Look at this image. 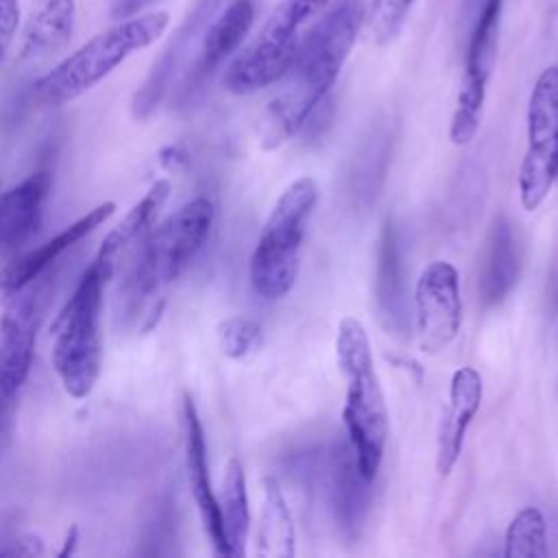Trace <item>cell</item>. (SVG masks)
<instances>
[{
  "mask_svg": "<svg viewBox=\"0 0 558 558\" xmlns=\"http://www.w3.org/2000/svg\"><path fill=\"white\" fill-rule=\"evenodd\" d=\"M366 22L362 0H331L305 28L296 59L288 72L290 85L257 120L262 150H277L307 124L336 85Z\"/></svg>",
  "mask_w": 558,
  "mask_h": 558,
  "instance_id": "1",
  "label": "cell"
},
{
  "mask_svg": "<svg viewBox=\"0 0 558 558\" xmlns=\"http://www.w3.org/2000/svg\"><path fill=\"white\" fill-rule=\"evenodd\" d=\"M336 360L347 381L342 423L362 477L373 484L388 440V408L375 371L371 340L364 325L342 316L336 329Z\"/></svg>",
  "mask_w": 558,
  "mask_h": 558,
  "instance_id": "2",
  "label": "cell"
},
{
  "mask_svg": "<svg viewBox=\"0 0 558 558\" xmlns=\"http://www.w3.org/2000/svg\"><path fill=\"white\" fill-rule=\"evenodd\" d=\"M168 22V11H148L105 28L46 72L33 87V100L39 107H61L81 98L131 54L153 46Z\"/></svg>",
  "mask_w": 558,
  "mask_h": 558,
  "instance_id": "3",
  "label": "cell"
},
{
  "mask_svg": "<svg viewBox=\"0 0 558 558\" xmlns=\"http://www.w3.org/2000/svg\"><path fill=\"white\" fill-rule=\"evenodd\" d=\"M113 272L96 259L52 320V368L72 399L92 395L102 366V290Z\"/></svg>",
  "mask_w": 558,
  "mask_h": 558,
  "instance_id": "4",
  "label": "cell"
},
{
  "mask_svg": "<svg viewBox=\"0 0 558 558\" xmlns=\"http://www.w3.org/2000/svg\"><path fill=\"white\" fill-rule=\"evenodd\" d=\"M318 201L312 177L294 179L275 201L248 262L251 288L266 301L283 299L296 283L307 222Z\"/></svg>",
  "mask_w": 558,
  "mask_h": 558,
  "instance_id": "5",
  "label": "cell"
},
{
  "mask_svg": "<svg viewBox=\"0 0 558 558\" xmlns=\"http://www.w3.org/2000/svg\"><path fill=\"white\" fill-rule=\"evenodd\" d=\"M331 0H281L251 44L229 63L222 76L227 92L248 96L288 76L303 33Z\"/></svg>",
  "mask_w": 558,
  "mask_h": 558,
  "instance_id": "6",
  "label": "cell"
},
{
  "mask_svg": "<svg viewBox=\"0 0 558 558\" xmlns=\"http://www.w3.org/2000/svg\"><path fill=\"white\" fill-rule=\"evenodd\" d=\"M214 222V205L196 196L157 225L129 272L126 290L133 301L161 294L203 248Z\"/></svg>",
  "mask_w": 558,
  "mask_h": 558,
  "instance_id": "7",
  "label": "cell"
},
{
  "mask_svg": "<svg viewBox=\"0 0 558 558\" xmlns=\"http://www.w3.org/2000/svg\"><path fill=\"white\" fill-rule=\"evenodd\" d=\"M558 179V65L545 68L527 98L525 150L519 166V203L536 211Z\"/></svg>",
  "mask_w": 558,
  "mask_h": 558,
  "instance_id": "8",
  "label": "cell"
},
{
  "mask_svg": "<svg viewBox=\"0 0 558 558\" xmlns=\"http://www.w3.org/2000/svg\"><path fill=\"white\" fill-rule=\"evenodd\" d=\"M504 15V0H482L471 26L464 72L456 96V107L449 124V140L456 146H466L477 135L486 102L488 81L497 59V41Z\"/></svg>",
  "mask_w": 558,
  "mask_h": 558,
  "instance_id": "9",
  "label": "cell"
},
{
  "mask_svg": "<svg viewBox=\"0 0 558 558\" xmlns=\"http://www.w3.org/2000/svg\"><path fill=\"white\" fill-rule=\"evenodd\" d=\"M416 336L423 353L447 349L462 325V296L458 268L447 259L429 262L414 286Z\"/></svg>",
  "mask_w": 558,
  "mask_h": 558,
  "instance_id": "10",
  "label": "cell"
},
{
  "mask_svg": "<svg viewBox=\"0 0 558 558\" xmlns=\"http://www.w3.org/2000/svg\"><path fill=\"white\" fill-rule=\"evenodd\" d=\"M0 314V395L17 399L35 351L37 327L44 310L39 279L9 294Z\"/></svg>",
  "mask_w": 558,
  "mask_h": 558,
  "instance_id": "11",
  "label": "cell"
},
{
  "mask_svg": "<svg viewBox=\"0 0 558 558\" xmlns=\"http://www.w3.org/2000/svg\"><path fill=\"white\" fill-rule=\"evenodd\" d=\"M484 397V381L480 371L473 366H460L449 379L447 408L438 423L436 436V471L440 477H447L460 460L466 432L480 412Z\"/></svg>",
  "mask_w": 558,
  "mask_h": 558,
  "instance_id": "12",
  "label": "cell"
},
{
  "mask_svg": "<svg viewBox=\"0 0 558 558\" xmlns=\"http://www.w3.org/2000/svg\"><path fill=\"white\" fill-rule=\"evenodd\" d=\"M113 211H116L113 201L100 203L98 207L89 209L85 216L68 225L63 231H59L54 238L46 240L41 246L11 259L4 268H0V301L22 290L24 286L33 283L35 279H39L70 246H74L87 233H92L102 222H107L113 216Z\"/></svg>",
  "mask_w": 558,
  "mask_h": 558,
  "instance_id": "13",
  "label": "cell"
},
{
  "mask_svg": "<svg viewBox=\"0 0 558 558\" xmlns=\"http://www.w3.org/2000/svg\"><path fill=\"white\" fill-rule=\"evenodd\" d=\"M183 434H185V469H187V482H190L194 504L198 508L203 527L214 545V551L227 558V543H225L220 512H218V497L211 488V477H209L205 432L198 418V410L190 395L183 397Z\"/></svg>",
  "mask_w": 558,
  "mask_h": 558,
  "instance_id": "14",
  "label": "cell"
},
{
  "mask_svg": "<svg viewBox=\"0 0 558 558\" xmlns=\"http://www.w3.org/2000/svg\"><path fill=\"white\" fill-rule=\"evenodd\" d=\"M50 187V170H37L0 194V253H13L31 240L41 225Z\"/></svg>",
  "mask_w": 558,
  "mask_h": 558,
  "instance_id": "15",
  "label": "cell"
},
{
  "mask_svg": "<svg viewBox=\"0 0 558 558\" xmlns=\"http://www.w3.org/2000/svg\"><path fill=\"white\" fill-rule=\"evenodd\" d=\"M255 22V4L251 0H231L220 15L207 26L198 54L187 72L185 89L201 85L220 63H225L246 39Z\"/></svg>",
  "mask_w": 558,
  "mask_h": 558,
  "instance_id": "16",
  "label": "cell"
},
{
  "mask_svg": "<svg viewBox=\"0 0 558 558\" xmlns=\"http://www.w3.org/2000/svg\"><path fill=\"white\" fill-rule=\"evenodd\" d=\"M521 244L506 216L493 220L480 270V296L486 305L501 303L519 281Z\"/></svg>",
  "mask_w": 558,
  "mask_h": 558,
  "instance_id": "17",
  "label": "cell"
},
{
  "mask_svg": "<svg viewBox=\"0 0 558 558\" xmlns=\"http://www.w3.org/2000/svg\"><path fill=\"white\" fill-rule=\"evenodd\" d=\"M74 0H31L20 61H44L61 52L74 35Z\"/></svg>",
  "mask_w": 558,
  "mask_h": 558,
  "instance_id": "18",
  "label": "cell"
},
{
  "mask_svg": "<svg viewBox=\"0 0 558 558\" xmlns=\"http://www.w3.org/2000/svg\"><path fill=\"white\" fill-rule=\"evenodd\" d=\"M375 299L381 320L390 329H401L405 323V292H403V266L395 222L388 218L381 225L377 246V272H375Z\"/></svg>",
  "mask_w": 558,
  "mask_h": 558,
  "instance_id": "19",
  "label": "cell"
},
{
  "mask_svg": "<svg viewBox=\"0 0 558 558\" xmlns=\"http://www.w3.org/2000/svg\"><path fill=\"white\" fill-rule=\"evenodd\" d=\"M168 196H170V183L166 179H157L148 187V192L131 207V211L107 233L94 259L113 272L120 251L135 244L153 227Z\"/></svg>",
  "mask_w": 558,
  "mask_h": 558,
  "instance_id": "20",
  "label": "cell"
},
{
  "mask_svg": "<svg viewBox=\"0 0 558 558\" xmlns=\"http://www.w3.org/2000/svg\"><path fill=\"white\" fill-rule=\"evenodd\" d=\"M216 497H218L222 534L227 543V558H242L246 554V541L251 532V512H248L246 477L238 458H231L227 462L220 495Z\"/></svg>",
  "mask_w": 558,
  "mask_h": 558,
  "instance_id": "21",
  "label": "cell"
},
{
  "mask_svg": "<svg viewBox=\"0 0 558 558\" xmlns=\"http://www.w3.org/2000/svg\"><path fill=\"white\" fill-rule=\"evenodd\" d=\"M262 493L255 554L259 558H292L296 554V534L281 486L277 480L266 477Z\"/></svg>",
  "mask_w": 558,
  "mask_h": 558,
  "instance_id": "22",
  "label": "cell"
},
{
  "mask_svg": "<svg viewBox=\"0 0 558 558\" xmlns=\"http://www.w3.org/2000/svg\"><path fill=\"white\" fill-rule=\"evenodd\" d=\"M333 480H331V495H333V510L338 521L344 527H355L362 521V512L366 506V486H371L355 462V456L349 447H340L333 453Z\"/></svg>",
  "mask_w": 558,
  "mask_h": 558,
  "instance_id": "23",
  "label": "cell"
},
{
  "mask_svg": "<svg viewBox=\"0 0 558 558\" xmlns=\"http://www.w3.org/2000/svg\"><path fill=\"white\" fill-rule=\"evenodd\" d=\"M549 554L547 525L538 508H521L506 527L504 556L506 558H545Z\"/></svg>",
  "mask_w": 558,
  "mask_h": 558,
  "instance_id": "24",
  "label": "cell"
},
{
  "mask_svg": "<svg viewBox=\"0 0 558 558\" xmlns=\"http://www.w3.org/2000/svg\"><path fill=\"white\" fill-rule=\"evenodd\" d=\"M216 336H218V347L222 355L231 360H240L259 349L262 325L248 316H229L220 320Z\"/></svg>",
  "mask_w": 558,
  "mask_h": 558,
  "instance_id": "25",
  "label": "cell"
},
{
  "mask_svg": "<svg viewBox=\"0 0 558 558\" xmlns=\"http://www.w3.org/2000/svg\"><path fill=\"white\" fill-rule=\"evenodd\" d=\"M414 0H371L366 7V26L373 39L384 46L390 44L403 28V22Z\"/></svg>",
  "mask_w": 558,
  "mask_h": 558,
  "instance_id": "26",
  "label": "cell"
},
{
  "mask_svg": "<svg viewBox=\"0 0 558 558\" xmlns=\"http://www.w3.org/2000/svg\"><path fill=\"white\" fill-rule=\"evenodd\" d=\"M20 26V0H0V68Z\"/></svg>",
  "mask_w": 558,
  "mask_h": 558,
  "instance_id": "27",
  "label": "cell"
},
{
  "mask_svg": "<svg viewBox=\"0 0 558 558\" xmlns=\"http://www.w3.org/2000/svg\"><path fill=\"white\" fill-rule=\"evenodd\" d=\"M44 554H46L44 538L33 532L20 534L17 538L11 541L7 549H0V556H44Z\"/></svg>",
  "mask_w": 558,
  "mask_h": 558,
  "instance_id": "28",
  "label": "cell"
},
{
  "mask_svg": "<svg viewBox=\"0 0 558 558\" xmlns=\"http://www.w3.org/2000/svg\"><path fill=\"white\" fill-rule=\"evenodd\" d=\"M159 161H161V166H163L166 170L179 172V170H183V168L187 166V153H185L181 146L170 144V146H166V148L159 153Z\"/></svg>",
  "mask_w": 558,
  "mask_h": 558,
  "instance_id": "29",
  "label": "cell"
},
{
  "mask_svg": "<svg viewBox=\"0 0 558 558\" xmlns=\"http://www.w3.org/2000/svg\"><path fill=\"white\" fill-rule=\"evenodd\" d=\"M150 2L153 0H113L111 2V17L113 20H124V17L137 15V11H142Z\"/></svg>",
  "mask_w": 558,
  "mask_h": 558,
  "instance_id": "30",
  "label": "cell"
},
{
  "mask_svg": "<svg viewBox=\"0 0 558 558\" xmlns=\"http://www.w3.org/2000/svg\"><path fill=\"white\" fill-rule=\"evenodd\" d=\"M76 543H78V527L72 525L65 534V541H63V547L59 549V556H70L76 551Z\"/></svg>",
  "mask_w": 558,
  "mask_h": 558,
  "instance_id": "31",
  "label": "cell"
},
{
  "mask_svg": "<svg viewBox=\"0 0 558 558\" xmlns=\"http://www.w3.org/2000/svg\"><path fill=\"white\" fill-rule=\"evenodd\" d=\"M556 336H558V301H556Z\"/></svg>",
  "mask_w": 558,
  "mask_h": 558,
  "instance_id": "32",
  "label": "cell"
}]
</instances>
